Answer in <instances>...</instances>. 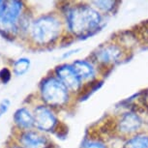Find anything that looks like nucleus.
<instances>
[{
    "instance_id": "nucleus-1",
    "label": "nucleus",
    "mask_w": 148,
    "mask_h": 148,
    "mask_svg": "<svg viewBox=\"0 0 148 148\" xmlns=\"http://www.w3.org/2000/svg\"><path fill=\"white\" fill-rule=\"evenodd\" d=\"M64 16L70 35L79 40L95 35L104 26V15L88 4L67 6Z\"/></svg>"
},
{
    "instance_id": "nucleus-2",
    "label": "nucleus",
    "mask_w": 148,
    "mask_h": 148,
    "mask_svg": "<svg viewBox=\"0 0 148 148\" xmlns=\"http://www.w3.org/2000/svg\"><path fill=\"white\" fill-rule=\"evenodd\" d=\"M132 43H128L126 38L111 37L106 43L99 46L91 54L90 60L95 66L100 68H112L117 64L127 61L130 58L129 54L132 53Z\"/></svg>"
},
{
    "instance_id": "nucleus-3",
    "label": "nucleus",
    "mask_w": 148,
    "mask_h": 148,
    "mask_svg": "<svg viewBox=\"0 0 148 148\" xmlns=\"http://www.w3.org/2000/svg\"><path fill=\"white\" fill-rule=\"evenodd\" d=\"M62 23L54 15H44L32 22L30 28L31 39L37 46H49L59 38Z\"/></svg>"
},
{
    "instance_id": "nucleus-4",
    "label": "nucleus",
    "mask_w": 148,
    "mask_h": 148,
    "mask_svg": "<svg viewBox=\"0 0 148 148\" xmlns=\"http://www.w3.org/2000/svg\"><path fill=\"white\" fill-rule=\"evenodd\" d=\"M41 97L49 108H63L69 102V90L56 77H47L41 83Z\"/></svg>"
},
{
    "instance_id": "nucleus-5",
    "label": "nucleus",
    "mask_w": 148,
    "mask_h": 148,
    "mask_svg": "<svg viewBox=\"0 0 148 148\" xmlns=\"http://www.w3.org/2000/svg\"><path fill=\"white\" fill-rule=\"evenodd\" d=\"M142 124L143 121L139 114L135 111H128L121 114L113 122H110V127L112 129L111 133L128 139L138 134Z\"/></svg>"
},
{
    "instance_id": "nucleus-6",
    "label": "nucleus",
    "mask_w": 148,
    "mask_h": 148,
    "mask_svg": "<svg viewBox=\"0 0 148 148\" xmlns=\"http://www.w3.org/2000/svg\"><path fill=\"white\" fill-rule=\"evenodd\" d=\"M33 115L35 126L43 132H53L59 123L51 108L47 106H38L35 108Z\"/></svg>"
},
{
    "instance_id": "nucleus-7",
    "label": "nucleus",
    "mask_w": 148,
    "mask_h": 148,
    "mask_svg": "<svg viewBox=\"0 0 148 148\" xmlns=\"http://www.w3.org/2000/svg\"><path fill=\"white\" fill-rule=\"evenodd\" d=\"M55 77L71 92H79L82 88V82L72 65L63 64L55 69Z\"/></svg>"
},
{
    "instance_id": "nucleus-8",
    "label": "nucleus",
    "mask_w": 148,
    "mask_h": 148,
    "mask_svg": "<svg viewBox=\"0 0 148 148\" xmlns=\"http://www.w3.org/2000/svg\"><path fill=\"white\" fill-rule=\"evenodd\" d=\"M19 142L23 148H51L53 146L49 143L46 136L33 131L24 132L21 136Z\"/></svg>"
},
{
    "instance_id": "nucleus-9",
    "label": "nucleus",
    "mask_w": 148,
    "mask_h": 148,
    "mask_svg": "<svg viewBox=\"0 0 148 148\" xmlns=\"http://www.w3.org/2000/svg\"><path fill=\"white\" fill-rule=\"evenodd\" d=\"M73 68L79 77L82 82H88L87 83L95 82L96 77V66L88 60H76L72 64Z\"/></svg>"
},
{
    "instance_id": "nucleus-10",
    "label": "nucleus",
    "mask_w": 148,
    "mask_h": 148,
    "mask_svg": "<svg viewBox=\"0 0 148 148\" xmlns=\"http://www.w3.org/2000/svg\"><path fill=\"white\" fill-rule=\"evenodd\" d=\"M14 121L19 129L29 130L35 126L34 115L26 108H21L14 114Z\"/></svg>"
},
{
    "instance_id": "nucleus-11",
    "label": "nucleus",
    "mask_w": 148,
    "mask_h": 148,
    "mask_svg": "<svg viewBox=\"0 0 148 148\" xmlns=\"http://www.w3.org/2000/svg\"><path fill=\"white\" fill-rule=\"evenodd\" d=\"M123 148H148V134H136L128 138Z\"/></svg>"
},
{
    "instance_id": "nucleus-12",
    "label": "nucleus",
    "mask_w": 148,
    "mask_h": 148,
    "mask_svg": "<svg viewBox=\"0 0 148 148\" xmlns=\"http://www.w3.org/2000/svg\"><path fill=\"white\" fill-rule=\"evenodd\" d=\"M92 4L95 5V8L103 13V15H108L110 13L115 12V8H118L117 5L119 2L117 1H93L91 2Z\"/></svg>"
},
{
    "instance_id": "nucleus-13",
    "label": "nucleus",
    "mask_w": 148,
    "mask_h": 148,
    "mask_svg": "<svg viewBox=\"0 0 148 148\" xmlns=\"http://www.w3.org/2000/svg\"><path fill=\"white\" fill-rule=\"evenodd\" d=\"M30 64L31 63H30V60L28 58H25V57L19 58V59L14 62V65H13L14 74L18 77L24 75L29 70Z\"/></svg>"
},
{
    "instance_id": "nucleus-14",
    "label": "nucleus",
    "mask_w": 148,
    "mask_h": 148,
    "mask_svg": "<svg viewBox=\"0 0 148 148\" xmlns=\"http://www.w3.org/2000/svg\"><path fill=\"white\" fill-rule=\"evenodd\" d=\"M136 28L138 29L133 30L136 39L148 45V21L141 22Z\"/></svg>"
},
{
    "instance_id": "nucleus-15",
    "label": "nucleus",
    "mask_w": 148,
    "mask_h": 148,
    "mask_svg": "<svg viewBox=\"0 0 148 148\" xmlns=\"http://www.w3.org/2000/svg\"><path fill=\"white\" fill-rule=\"evenodd\" d=\"M82 148H107V146L99 138H86L82 143Z\"/></svg>"
},
{
    "instance_id": "nucleus-16",
    "label": "nucleus",
    "mask_w": 148,
    "mask_h": 148,
    "mask_svg": "<svg viewBox=\"0 0 148 148\" xmlns=\"http://www.w3.org/2000/svg\"><path fill=\"white\" fill-rule=\"evenodd\" d=\"M53 133L58 136V138H64L68 135V127L64 123L59 122L57 124L56 128H55V130L53 131Z\"/></svg>"
},
{
    "instance_id": "nucleus-17",
    "label": "nucleus",
    "mask_w": 148,
    "mask_h": 148,
    "mask_svg": "<svg viewBox=\"0 0 148 148\" xmlns=\"http://www.w3.org/2000/svg\"><path fill=\"white\" fill-rule=\"evenodd\" d=\"M12 77V73L8 68H2L0 70V82L3 84H7L11 80Z\"/></svg>"
},
{
    "instance_id": "nucleus-18",
    "label": "nucleus",
    "mask_w": 148,
    "mask_h": 148,
    "mask_svg": "<svg viewBox=\"0 0 148 148\" xmlns=\"http://www.w3.org/2000/svg\"><path fill=\"white\" fill-rule=\"evenodd\" d=\"M11 102L9 99H4L2 100V102L0 103V116H2L8 111L10 108Z\"/></svg>"
},
{
    "instance_id": "nucleus-19",
    "label": "nucleus",
    "mask_w": 148,
    "mask_h": 148,
    "mask_svg": "<svg viewBox=\"0 0 148 148\" xmlns=\"http://www.w3.org/2000/svg\"><path fill=\"white\" fill-rule=\"evenodd\" d=\"M6 3H7V1L0 0V21H1L2 16H3V14L5 12V9H6Z\"/></svg>"
},
{
    "instance_id": "nucleus-20",
    "label": "nucleus",
    "mask_w": 148,
    "mask_h": 148,
    "mask_svg": "<svg viewBox=\"0 0 148 148\" xmlns=\"http://www.w3.org/2000/svg\"><path fill=\"white\" fill-rule=\"evenodd\" d=\"M12 148H18V147H12Z\"/></svg>"
}]
</instances>
